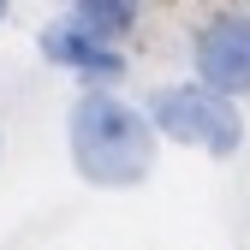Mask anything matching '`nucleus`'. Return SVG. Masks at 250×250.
<instances>
[{"mask_svg": "<svg viewBox=\"0 0 250 250\" xmlns=\"http://www.w3.org/2000/svg\"><path fill=\"white\" fill-rule=\"evenodd\" d=\"M66 143L78 173L102 191H125L155 167V125L143 107L113 96V83H83V96L66 113Z\"/></svg>", "mask_w": 250, "mask_h": 250, "instance_id": "nucleus-1", "label": "nucleus"}, {"mask_svg": "<svg viewBox=\"0 0 250 250\" xmlns=\"http://www.w3.org/2000/svg\"><path fill=\"white\" fill-rule=\"evenodd\" d=\"M155 137L167 143H185V149H203L214 161H232L244 149V113H238V96H221L208 83H161L155 96L143 102Z\"/></svg>", "mask_w": 250, "mask_h": 250, "instance_id": "nucleus-2", "label": "nucleus"}, {"mask_svg": "<svg viewBox=\"0 0 250 250\" xmlns=\"http://www.w3.org/2000/svg\"><path fill=\"white\" fill-rule=\"evenodd\" d=\"M191 72L221 96H250V12H214L197 30Z\"/></svg>", "mask_w": 250, "mask_h": 250, "instance_id": "nucleus-3", "label": "nucleus"}, {"mask_svg": "<svg viewBox=\"0 0 250 250\" xmlns=\"http://www.w3.org/2000/svg\"><path fill=\"white\" fill-rule=\"evenodd\" d=\"M42 60H48V66H60V72H72V78H83V83H119V78H125L119 42L83 30L72 12L42 30Z\"/></svg>", "mask_w": 250, "mask_h": 250, "instance_id": "nucleus-4", "label": "nucleus"}, {"mask_svg": "<svg viewBox=\"0 0 250 250\" xmlns=\"http://www.w3.org/2000/svg\"><path fill=\"white\" fill-rule=\"evenodd\" d=\"M72 18L107 42H125L143 24V0H72Z\"/></svg>", "mask_w": 250, "mask_h": 250, "instance_id": "nucleus-5", "label": "nucleus"}, {"mask_svg": "<svg viewBox=\"0 0 250 250\" xmlns=\"http://www.w3.org/2000/svg\"><path fill=\"white\" fill-rule=\"evenodd\" d=\"M6 12H12V0H0V24H6Z\"/></svg>", "mask_w": 250, "mask_h": 250, "instance_id": "nucleus-6", "label": "nucleus"}, {"mask_svg": "<svg viewBox=\"0 0 250 250\" xmlns=\"http://www.w3.org/2000/svg\"><path fill=\"white\" fill-rule=\"evenodd\" d=\"M0 149H6V137H0Z\"/></svg>", "mask_w": 250, "mask_h": 250, "instance_id": "nucleus-7", "label": "nucleus"}]
</instances>
